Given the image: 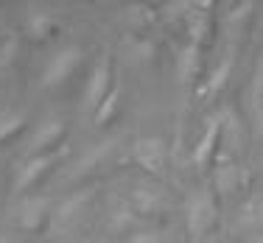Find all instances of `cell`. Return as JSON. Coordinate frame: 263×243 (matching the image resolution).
I'll return each instance as SVG.
<instances>
[{
    "mask_svg": "<svg viewBox=\"0 0 263 243\" xmlns=\"http://www.w3.org/2000/svg\"><path fill=\"white\" fill-rule=\"evenodd\" d=\"M109 78H112L109 62L101 59L96 67H92L90 81H87V90H84V104L90 109H98V107H101V101L109 95Z\"/></svg>",
    "mask_w": 263,
    "mask_h": 243,
    "instance_id": "obj_3",
    "label": "cell"
},
{
    "mask_svg": "<svg viewBox=\"0 0 263 243\" xmlns=\"http://www.w3.org/2000/svg\"><path fill=\"white\" fill-rule=\"evenodd\" d=\"M23 123H26V117H23V115H6V117H0V143H3L6 137L14 134Z\"/></svg>",
    "mask_w": 263,
    "mask_h": 243,
    "instance_id": "obj_21",
    "label": "cell"
},
{
    "mask_svg": "<svg viewBox=\"0 0 263 243\" xmlns=\"http://www.w3.org/2000/svg\"><path fill=\"white\" fill-rule=\"evenodd\" d=\"M115 107H118V90H112L109 95L101 101V107L96 109V123H106L112 115H115Z\"/></svg>",
    "mask_w": 263,
    "mask_h": 243,
    "instance_id": "obj_20",
    "label": "cell"
},
{
    "mask_svg": "<svg viewBox=\"0 0 263 243\" xmlns=\"http://www.w3.org/2000/svg\"><path fill=\"white\" fill-rule=\"evenodd\" d=\"M165 143L160 137H140L135 143V159L137 165H143L146 171H160L162 162H165Z\"/></svg>",
    "mask_w": 263,
    "mask_h": 243,
    "instance_id": "obj_5",
    "label": "cell"
},
{
    "mask_svg": "<svg viewBox=\"0 0 263 243\" xmlns=\"http://www.w3.org/2000/svg\"><path fill=\"white\" fill-rule=\"evenodd\" d=\"M132 204H135L137 213H160L162 207H165V198H162V193L157 190H148V188H137L132 193Z\"/></svg>",
    "mask_w": 263,
    "mask_h": 243,
    "instance_id": "obj_12",
    "label": "cell"
},
{
    "mask_svg": "<svg viewBox=\"0 0 263 243\" xmlns=\"http://www.w3.org/2000/svg\"><path fill=\"white\" fill-rule=\"evenodd\" d=\"M185 224H187V232H191L193 240H199L204 232L216 224V196L202 188V190H193L185 201Z\"/></svg>",
    "mask_w": 263,
    "mask_h": 243,
    "instance_id": "obj_1",
    "label": "cell"
},
{
    "mask_svg": "<svg viewBox=\"0 0 263 243\" xmlns=\"http://www.w3.org/2000/svg\"><path fill=\"white\" fill-rule=\"evenodd\" d=\"M48 207H51L48 198H28V201H23L20 210H17V221H20V227L23 229L42 227V221H45V215H48Z\"/></svg>",
    "mask_w": 263,
    "mask_h": 243,
    "instance_id": "obj_8",
    "label": "cell"
},
{
    "mask_svg": "<svg viewBox=\"0 0 263 243\" xmlns=\"http://www.w3.org/2000/svg\"><path fill=\"white\" fill-rule=\"evenodd\" d=\"M87 198H90V193H76V196H70V198H67V201L65 204H62V207L59 210H56V221H59V224H65V221H70V218L73 215H76L79 213V210L81 207H84V204H87Z\"/></svg>",
    "mask_w": 263,
    "mask_h": 243,
    "instance_id": "obj_16",
    "label": "cell"
},
{
    "mask_svg": "<svg viewBox=\"0 0 263 243\" xmlns=\"http://www.w3.org/2000/svg\"><path fill=\"white\" fill-rule=\"evenodd\" d=\"M132 221H135V213L132 210H118L115 215H112V229H126V227H132Z\"/></svg>",
    "mask_w": 263,
    "mask_h": 243,
    "instance_id": "obj_23",
    "label": "cell"
},
{
    "mask_svg": "<svg viewBox=\"0 0 263 243\" xmlns=\"http://www.w3.org/2000/svg\"><path fill=\"white\" fill-rule=\"evenodd\" d=\"M218 134H221V115L210 117V120L204 123V134H202V140L196 143V148H193V162H196L199 168L208 165V159L213 157L216 143H218Z\"/></svg>",
    "mask_w": 263,
    "mask_h": 243,
    "instance_id": "obj_6",
    "label": "cell"
},
{
    "mask_svg": "<svg viewBox=\"0 0 263 243\" xmlns=\"http://www.w3.org/2000/svg\"><path fill=\"white\" fill-rule=\"evenodd\" d=\"M62 132H65V123L56 120V117H51V120H42L40 126L31 132L28 143H26V154H31V157H36L40 151H45V148H51L56 140L62 137Z\"/></svg>",
    "mask_w": 263,
    "mask_h": 243,
    "instance_id": "obj_4",
    "label": "cell"
},
{
    "mask_svg": "<svg viewBox=\"0 0 263 243\" xmlns=\"http://www.w3.org/2000/svg\"><path fill=\"white\" fill-rule=\"evenodd\" d=\"M204 28H208V17L204 14L187 17V36H191V45H199V42L204 39Z\"/></svg>",
    "mask_w": 263,
    "mask_h": 243,
    "instance_id": "obj_18",
    "label": "cell"
},
{
    "mask_svg": "<svg viewBox=\"0 0 263 243\" xmlns=\"http://www.w3.org/2000/svg\"><path fill=\"white\" fill-rule=\"evenodd\" d=\"M221 137H227L230 148H238L243 143V132H241V123H238V117L233 112H227V115H221Z\"/></svg>",
    "mask_w": 263,
    "mask_h": 243,
    "instance_id": "obj_15",
    "label": "cell"
},
{
    "mask_svg": "<svg viewBox=\"0 0 263 243\" xmlns=\"http://www.w3.org/2000/svg\"><path fill=\"white\" fill-rule=\"evenodd\" d=\"M199 73V45H187L182 48V53H179V62H177V76L182 84H191L193 78H196Z\"/></svg>",
    "mask_w": 263,
    "mask_h": 243,
    "instance_id": "obj_11",
    "label": "cell"
},
{
    "mask_svg": "<svg viewBox=\"0 0 263 243\" xmlns=\"http://www.w3.org/2000/svg\"><path fill=\"white\" fill-rule=\"evenodd\" d=\"M243 173H247V171H241L235 162H224V165L218 168V173H216V188H218V193H221V196L235 193L243 182H247V176H243Z\"/></svg>",
    "mask_w": 263,
    "mask_h": 243,
    "instance_id": "obj_10",
    "label": "cell"
},
{
    "mask_svg": "<svg viewBox=\"0 0 263 243\" xmlns=\"http://www.w3.org/2000/svg\"><path fill=\"white\" fill-rule=\"evenodd\" d=\"M53 28V17L48 14V11H40V9H31L28 17H26V31L34 39H42V36H48V31Z\"/></svg>",
    "mask_w": 263,
    "mask_h": 243,
    "instance_id": "obj_14",
    "label": "cell"
},
{
    "mask_svg": "<svg viewBox=\"0 0 263 243\" xmlns=\"http://www.w3.org/2000/svg\"><path fill=\"white\" fill-rule=\"evenodd\" d=\"M17 51H20V39H17L14 34H9L0 42V70H6V67L17 59Z\"/></svg>",
    "mask_w": 263,
    "mask_h": 243,
    "instance_id": "obj_17",
    "label": "cell"
},
{
    "mask_svg": "<svg viewBox=\"0 0 263 243\" xmlns=\"http://www.w3.org/2000/svg\"><path fill=\"white\" fill-rule=\"evenodd\" d=\"M56 162V157L53 154H45V157H31L26 165H23V171L17 173V182H14V190L20 193V190H28L31 185L36 182V179L42 176V173L48 171V168H51Z\"/></svg>",
    "mask_w": 263,
    "mask_h": 243,
    "instance_id": "obj_7",
    "label": "cell"
},
{
    "mask_svg": "<svg viewBox=\"0 0 263 243\" xmlns=\"http://www.w3.org/2000/svg\"><path fill=\"white\" fill-rule=\"evenodd\" d=\"M249 107H252V120L255 129L263 134V56L255 67V76H252V87H249Z\"/></svg>",
    "mask_w": 263,
    "mask_h": 243,
    "instance_id": "obj_9",
    "label": "cell"
},
{
    "mask_svg": "<svg viewBox=\"0 0 263 243\" xmlns=\"http://www.w3.org/2000/svg\"><path fill=\"white\" fill-rule=\"evenodd\" d=\"M0 243H11V240L9 238H0Z\"/></svg>",
    "mask_w": 263,
    "mask_h": 243,
    "instance_id": "obj_25",
    "label": "cell"
},
{
    "mask_svg": "<svg viewBox=\"0 0 263 243\" xmlns=\"http://www.w3.org/2000/svg\"><path fill=\"white\" fill-rule=\"evenodd\" d=\"M129 56H132V62H148L154 56V45L152 42H132Z\"/></svg>",
    "mask_w": 263,
    "mask_h": 243,
    "instance_id": "obj_22",
    "label": "cell"
},
{
    "mask_svg": "<svg viewBox=\"0 0 263 243\" xmlns=\"http://www.w3.org/2000/svg\"><path fill=\"white\" fill-rule=\"evenodd\" d=\"M241 224H247V227L263 224V198H255V201L247 204V210L241 213Z\"/></svg>",
    "mask_w": 263,
    "mask_h": 243,
    "instance_id": "obj_19",
    "label": "cell"
},
{
    "mask_svg": "<svg viewBox=\"0 0 263 243\" xmlns=\"http://www.w3.org/2000/svg\"><path fill=\"white\" fill-rule=\"evenodd\" d=\"M79 62H81V48H76V45H67V48H62V51H56L53 59L48 62V67H45L42 87H56V84H62V81H65V78L79 67Z\"/></svg>",
    "mask_w": 263,
    "mask_h": 243,
    "instance_id": "obj_2",
    "label": "cell"
},
{
    "mask_svg": "<svg viewBox=\"0 0 263 243\" xmlns=\"http://www.w3.org/2000/svg\"><path fill=\"white\" fill-rule=\"evenodd\" d=\"M230 70H233V51L224 56L221 65L213 70V76L208 78V87H204V95H208V98L218 95V92H221V87L227 84V78H230Z\"/></svg>",
    "mask_w": 263,
    "mask_h": 243,
    "instance_id": "obj_13",
    "label": "cell"
},
{
    "mask_svg": "<svg viewBox=\"0 0 263 243\" xmlns=\"http://www.w3.org/2000/svg\"><path fill=\"white\" fill-rule=\"evenodd\" d=\"M129 243H165V240H162L160 232H137V235H132Z\"/></svg>",
    "mask_w": 263,
    "mask_h": 243,
    "instance_id": "obj_24",
    "label": "cell"
}]
</instances>
